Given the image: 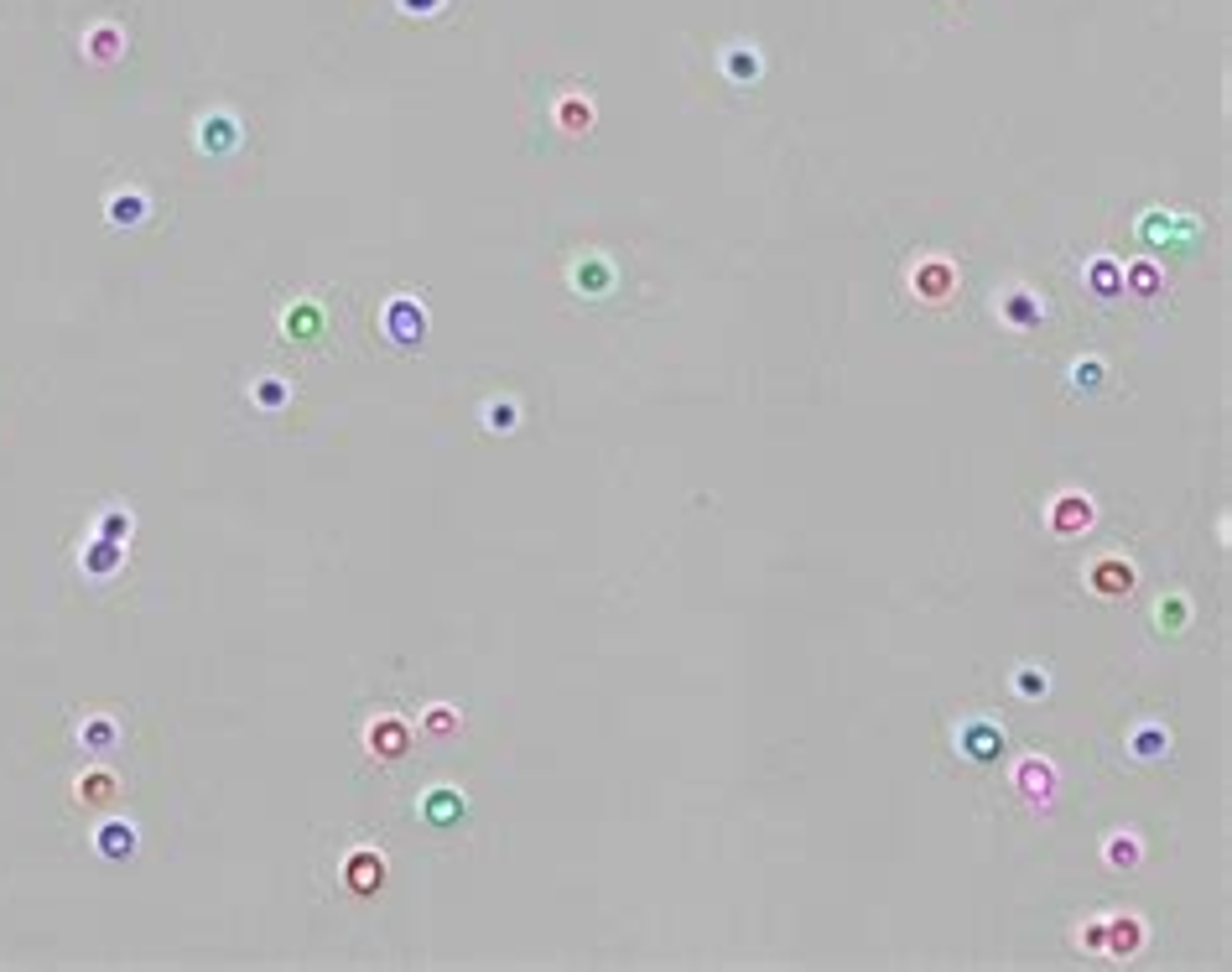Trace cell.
<instances>
[{
    "mask_svg": "<svg viewBox=\"0 0 1232 972\" xmlns=\"http://www.w3.org/2000/svg\"><path fill=\"white\" fill-rule=\"evenodd\" d=\"M395 6H401L406 17H437V11H443L447 0H395Z\"/></svg>",
    "mask_w": 1232,
    "mask_h": 972,
    "instance_id": "e575fe53",
    "label": "cell"
},
{
    "mask_svg": "<svg viewBox=\"0 0 1232 972\" xmlns=\"http://www.w3.org/2000/svg\"><path fill=\"white\" fill-rule=\"evenodd\" d=\"M146 219H152V198L141 188H125V193H110V198H104V224H110V229H141Z\"/></svg>",
    "mask_w": 1232,
    "mask_h": 972,
    "instance_id": "4fadbf2b",
    "label": "cell"
},
{
    "mask_svg": "<svg viewBox=\"0 0 1232 972\" xmlns=\"http://www.w3.org/2000/svg\"><path fill=\"white\" fill-rule=\"evenodd\" d=\"M1087 582H1093L1097 598H1124L1133 588V567L1118 562V557H1108V562H1097L1093 572H1087Z\"/></svg>",
    "mask_w": 1232,
    "mask_h": 972,
    "instance_id": "7402d4cb",
    "label": "cell"
},
{
    "mask_svg": "<svg viewBox=\"0 0 1232 972\" xmlns=\"http://www.w3.org/2000/svg\"><path fill=\"white\" fill-rule=\"evenodd\" d=\"M364 744H370V754H375L380 765H395V759H406V749H411V728L401 717H375Z\"/></svg>",
    "mask_w": 1232,
    "mask_h": 972,
    "instance_id": "8fae6325",
    "label": "cell"
},
{
    "mask_svg": "<svg viewBox=\"0 0 1232 972\" xmlns=\"http://www.w3.org/2000/svg\"><path fill=\"white\" fill-rule=\"evenodd\" d=\"M1139 239L1145 245H1155V250H1197V239H1201V224L1191 219V214H1181V208H1149L1145 219H1139Z\"/></svg>",
    "mask_w": 1232,
    "mask_h": 972,
    "instance_id": "7a4b0ae2",
    "label": "cell"
},
{
    "mask_svg": "<svg viewBox=\"0 0 1232 972\" xmlns=\"http://www.w3.org/2000/svg\"><path fill=\"white\" fill-rule=\"evenodd\" d=\"M957 754L967 765H993L998 754H1004V723H993V717H967L957 728Z\"/></svg>",
    "mask_w": 1232,
    "mask_h": 972,
    "instance_id": "8992f818",
    "label": "cell"
},
{
    "mask_svg": "<svg viewBox=\"0 0 1232 972\" xmlns=\"http://www.w3.org/2000/svg\"><path fill=\"white\" fill-rule=\"evenodd\" d=\"M281 339L297 343V349H318L328 339V312L318 297H297L287 312H281Z\"/></svg>",
    "mask_w": 1232,
    "mask_h": 972,
    "instance_id": "5b68a950",
    "label": "cell"
},
{
    "mask_svg": "<svg viewBox=\"0 0 1232 972\" xmlns=\"http://www.w3.org/2000/svg\"><path fill=\"white\" fill-rule=\"evenodd\" d=\"M1129 754L1133 759H1164V754H1170V734H1164L1160 723H1139L1129 734Z\"/></svg>",
    "mask_w": 1232,
    "mask_h": 972,
    "instance_id": "f546056e",
    "label": "cell"
},
{
    "mask_svg": "<svg viewBox=\"0 0 1232 972\" xmlns=\"http://www.w3.org/2000/svg\"><path fill=\"white\" fill-rule=\"evenodd\" d=\"M136 848H141L136 821H125V817L100 821V833H94V854H100L104 864H125V858H136Z\"/></svg>",
    "mask_w": 1232,
    "mask_h": 972,
    "instance_id": "9c48e42d",
    "label": "cell"
},
{
    "mask_svg": "<svg viewBox=\"0 0 1232 972\" xmlns=\"http://www.w3.org/2000/svg\"><path fill=\"white\" fill-rule=\"evenodd\" d=\"M250 401H256L260 411H287L291 401H297V385H291L287 375H260V380H250Z\"/></svg>",
    "mask_w": 1232,
    "mask_h": 972,
    "instance_id": "d4e9b609",
    "label": "cell"
},
{
    "mask_svg": "<svg viewBox=\"0 0 1232 972\" xmlns=\"http://www.w3.org/2000/svg\"><path fill=\"white\" fill-rule=\"evenodd\" d=\"M125 562H131V541H110V536H89V546L79 551L89 582H110L115 572H125Z\"/></svg>",
    "mask_w": 1232,
    "mask_h": 972,
    "instance_id": "52a82bcc",
    "label": "cell"
},
{
    "mask_svg": "<svg viewBox=\"0 0 1232 972\" xmlns=\"http://www.w3.org/2000/svg\"><path fill=\"white\" fill-rule=\"evenodd\" d=\"M1081 947H1087V952H1102V921H1093L1081 931Z\"/></svg>",
    "mask_w": 1232,
    "mask_h": 972,
    "instance_id": "d590c367",
    "label": "cell"
},
{
    "mask_svg": "<svg viewBox=\"0 0 1232 972\" xmlns=\"http://www.w3.org/2000/svg\"><path fill=\"white\" fill-rule=\"evenodd\" d=\"M468 811V802H463V790H453V785H432L427 796H422V821L427 827H458V817Z\"/></svg>",
    "mask_w": 1232,
    "mask_h": 972,
    "instance_id": "e0dca14e",
    "label": "cell"
},
{
    "mask_svg": "<svg viewBox=\"0 0 1232 972\" xmlns=\"http://www.w3.org/2000/svg\"><path fill=\"white\" fill-rule=\"evenodd\" d=\"M94 536L131 541V536H136V515H131V505H104V510L94 515Z\"/></svg>",
    "mask_w": 1232,
    "mask_h": 972,
    "instance_id": "83f0119b",
    "label": "cell"
},
{
    "mask_svg": "<svg viewBox=\"0 0 1232 972\" xmlns=\"http://www.w3.org/2000/svg\"><path fill=\"white\" fill-rule=\"evenodd\" d=\"M1087 287L1102 297V302H1112V297H1124V266L1112 256H1097L1093 266H1087Z\"/></svg>",
    "mask_w": 1232,
    "mask_h": 972,
    "instance_id": "484cf974",
    "label": "cell"
},
{
    "mask_svg": "<svg viewBox=\"0 0 1232 972\" xmlns=\"http://www.w3.org/2000/svg\"><path fill=\"white\" fill-rule=\"evenodd\" d=\"M1139 947H1145V926H1139V916H1112V921H1102V952L1133 957Z\"/></svg>",
    "mask_w": 1232,
    "mask_h": 972,
    "instance_id": "ffe728a7",
    "label": "cell"
},
{
    "mask_svg": "<svg viewBox=\"0 0 1232 972\" xmlns=\"http://www.w3.org/2000/svg\"><path fill=\"white\" fill-rule=\"evenodd\" d=\"M551 115H557V131H567V136H588V131L599 125V110H593L588 94H562Z\"/></svg>",
    "mask_w": 1232,
    "mask_h": 972,
    "instance_id": "d6986e66",
    "label": "cell"
},
{
    "mask_svg": "<svg viewBox=\"0 0 1232 972\" xmlns=\"http://www.w3.org/2000/svg\"><path fill=\"white\" fill-rule=\"evenodd\" d=\"M910 281H915V291H921L925 302H946V297L957 291V266H952V260H942V256H931V260H921V266H915V276H910Z\"/></svg>",
    "mask_w": 1232,
    "mask_h": 972,
    "instance_id": "5bb4252c",
    "label": "cell"
},
{
    "mask_svg": "<svg viewBox=\"0 0 1232 972\" xmlns=\"http://www.w3.org/2000/svg\"><path fill=\"white\" fill-rule=\"evenodd\" d=\"M125 27H115V21H94L84 32V58L89 63H115V58H125Z\"/></svg>",
    "mask_w": 1232,
    "mask_h": 972,
    "instance_id": "ac0fdd59",
    "label": "cell"
},
{
    "mask_svg": "<svg viewBox=\"0 0 1232 972\" xmlns=\"http://www.w3.org/2000/svg\"><path fill=\"white\" fill-rule=\"evenodd\" d=\"M343 885L354 889V895H375L385 885V858L380 854H354L343 864Z\"/></svg>",
    "mask_w": 1232,
    "mask_h": 972,
    "instance_id": "44dd1931",
    "label": "cell"
},
{
    "mask_svg": "<svg viewBox=\"0 0 1232 972\" xmlns=\"http://www.w3.org/2000/svg\"><path fill=\"white\" fill-rule=\"evenodd\" d=\"M115 744H121V717L115 713H84V723H79V749L84 754H115Z\"/></svg>",
    "mask_w": 1232,
    "mask_h": 972,
    "instance_id": "2e32d148",
    "label": "cell"
},
{
    "mask_svg": "<svg viewBox=\"0 0 1232 972\" xmlns=\"http://www.w3.org/2000/svg\"><path fill=\"white\" fill-rule=\"evenodd\" d=\"M1093 520H1097V505L1087 495H1056V505H1050V530L1056 536H1081Z\"/></svg>",
    "mask_w": 1232,
    "mask_h": 972,
    "instance_id": "9a60e30c",
    "label": "cell"
},
{
    "mask_svg": "<svg viewBox=\"0 0 1232 972\" xmlns=\"http://www.w3.org/2000/svg\"><path fill=\"white\" fill-rule=\"evenodd\" d=\"M427 302L416 297V291H395L391 302H385V312H380V333H385V343L391 349H422L427 343Z\"/></svg>",
    "mask_w": 1232,
    "mask_h": 972,
    "instance_id": "6da1fadb",
    "label": "cell"
},
{
    "mask_svg": "<svg viewBox=\"0 0 1232 972\" xmlns=\"http://www.w3.org/2000/svg\"><path fill=\"white\" fill-rule=\"evenodd\" d=\"M1160 291H1164V271L1155 266V260H1133V266H1124V297L1149 302V297H1160Z\"/></svg>",
    "mask_w": 1232,
    "mask_h": 972,
    "instance_id": "cb8c5ba5",
    "label": "cell"
},
{
    "mask_svg": "<svg viewBox=\"0 0 1232 972\" xmlns=\"http://www.w3.org/2000/svg\"><path fill=\"white\" fill-rule=\"evenodd\" d=\"M1014 790L1025 796V802H1050V790H1056V765L1041 759V754H1025L1019 765H1014Z\"/></svg>",
    "mask_w": 1232,
    "mask_h": 972,
    "instance_id": "7c38bea8",
    "label": "cell"
},
{
    "mask_svg": "<svg viewBox=\"0 0 1232 972\" xmlns=\"http://www.w3.org/2000/svg\"><path fill=\"white\" fill-rule=\"evenodd\" d=\"M193 141H198L204 156H235L245 146V125H240V115H229V110H208V115H198V125H193Z\"/></svg>",
    "mask_w": 1232,
    "mask_h": 972,
    "instance_id": "277c9868",
    "label": "cell"
},
{
    "mask_svg": "<svg viewBox=\"0 0 1232 972\" xmlns=\"http://www.w3.org/2000/svg\"><path fill=\"white\" fill-rule=\"evenodd\" d=\"M115 790H121V780H115L110 769H84V775L73 780V802L79 806H110L115 802Z\"/></svg>",
    "mask_w": 1232,
    "mask_h": 972,
    "instance_id": "603a6c76",
    "label": "cell"
},
{
    "mask_svg": "<svg viewBox=\"0 0 1232 972\" xmlns=\"http://www.w3.org/2000/svg\"><path fill=\"white\" fill-rule=\"evenodd\" d=\"M1014 692L1025 702H1041L1050 692V676H1045V665H1014Z\"/></svg>",
    "mask_w": 1232,
    "mask_h": 972,
    "instance_id": "d6a6232c",
    "label": "cell"
},
{
    "mask_svg": "<svg viewBox=\"0 0 1232 972\" xmlns=\"http://www.w3.org/2000/svg\"><path fill=\"white\" fill-rule=\"evenodd\" d=\"M718 69H723V79H728L734 89H754L759 79H765V58H759V48H754V42H728V48H723V58H718Z\"/></svg>",
    "mask_w": 1232,
    "mask_h": 972,
    "instance_id": "30bf717a",
    "label": "cell"
},
{
    "mask_svg": "<svg viewBox=\"0 0 1232 972\" xmlns=\"http://www.w3.org/2000/svg\"><path fill=\"white\" fill-rule=\"evenodd\" d=\"M1102 858H1108V869H1133V864H1139V837H1133V833H1112L1108 848H1102Z\"/></svg>",
    "mask_w": 1232,
    "mask_h": 972,
    "instance_id": "836d02e7",
    "label": "cell"
},
{
    "mask_svg": "<svg viewBox=\"0 0 1232 972\" xmlns=\"http://www.w3.org/2000/svg\"><path fill=\"white\" fill-rule=\"evenodd\" d=\"M422 728H427L432 738H453L463 728V713L447 707V702H432V707H422Z\"/></svg>",
    "mask_w": 1232,
    "mask_h": 972,
    "instance_id": "4dcf8cb0",
    "label": "cell"
},
{
    "mask_svg": "<svg viewBox=\"0 0 1232 972\" xmlns=\"http://www.w3.org/2000/svg\"><path fill=\"white\" fill-rule=\"evenodd\" d=\"M479 427L489 432V437H510V432H520V401H489V406L479 411Z\"/></svg>",
    "mask_w": 1232,
    "mask_h": 972,
    "instance_id": "4316f807",
    "label": "cell"
},
{
    "mask_svg": "<svg viewBox=\"0 0 1232 972\" xmlns=\"http://www.w3.org/2000/svg\"><path fill=\"white\" fill-rule=\"evenodd\" d=\"M993 312H998V323L1014 328V333H1035V328L1045 323V302L1025 287H1010L998 302H993Z\"/></svg>",
    "mask_w": 1232,
    "mask_h": 972,
    "instance_id": "ba28073f",
    "label": "cell"
},
{
    "mask_svg": "<svg viewBox=\"0 0 1232 972\" xmlns=\"http://www.w3.org/2000/svg\"><path fill=\"white\" fill-rule=\"evenodd\" d=\"M1066 380H1071L1077 395H1102L1108 391V364H1102V359H1077V364L1066 370Z\"/></svg>",
    "mask_w": 1232,
    "mask_h": 972,
    "instance_id": "f1b7e54d",
    "label": "cell"
},
{
    "mask_svg": "<svg viewBox=\"0 0 1232 972\" xmlns=\"http://www.w3.org/2000/svg\"><path fill=\"white\" fill-rule=\"evenodd\" d=\"M1186 619H1191V603H1186L1181 593H1170V598L1155 603V624H1160V634H1181Z\"/></svg>",
    "mask_w": 1232,
    "mask_h": 972,
    "instance_id": "1f68e13d",
    "label": "cell"
},
{
    "mask_svg": "<svg viewBox=\"0 0 1232 972\" xmlns=\"http://www.w3.org/2000/svg\"><path fill=\"white\" fill-rule=\"evenodd\" d=\"M567 281H572V291H578V297L603 302V297H614V287H619V266L603 256V250H582V256L572 260Z\"/></svg>",
    "mask_w": 1232,
    "mask_h": 972,
    "instance_id": "3957f363",
    "label": "cell"
}]
</instances>
